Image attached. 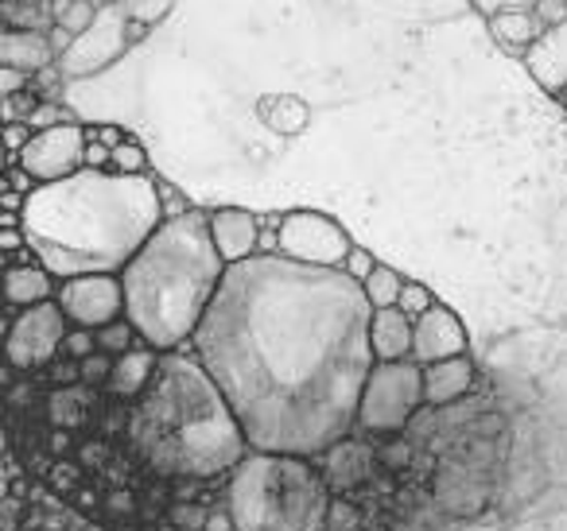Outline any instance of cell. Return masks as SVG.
I'll use <instances>...</instances> for the list:
<instances>
[{
  "mask_svg": "<svg viewBox=\"0 0 567 531\" xmlns=\"http://www.w3.org/2000/svg\"><path fill=\"white\" fill-rule=\"evenodd\" d=\"M0 190H17V195H35L40 190V183H35V175L28 171V167H20V164H12V167H4V175H0Z\"/></svg>",
  "mask_w": 567,
  "mask_h": 531,
  "instance_id": "32",
  "label": "cell"
},
{
  "mask_svg": "<svg viewBox=\"0 0 567 531\" xmlns=\"http://www.w3.org/2000/svg\"><path fill=\"white\" fill-rule=\"evenodd\" d=\"M51 63H59L51 32H28V28H4L0 32V66L35 74Z\"/></svg>",
  "mask_w": 567,
  "mask_h": 531,
  "instance_id": "16",
  "label": "cell"
},
{
  "mask_svg": "<svg viewBox=\"0 0 567 531\" xmlns=\"http://www.w3.org/2000/svg\"><path fill=\"white\" fill-rule=\"evenodd\" d=\"M0 20H4V28H28V32L55 28L51 0H0Z\"/></svg>",
  "mask_w": 567,
  "mask_h": 531,
  "instance_id": "21",
  "label": "cell"
},
{
  "mask_svg": "<svg viewBox=\"0 0 567 531\" xmlns=\"http://www.w3.org/2000/svg\"><path fill=\"white\" fill-rule=\"evenodd\" d=\"M435 303H440V299H435L432 295V291H427L424 288V283H416V280H404V291H401V303H396V306H401V311L404 314H409V319L412 322H416L420 319V314H427V311H432V306Z\"/></svg>",
  "mask_w": 567,
  "mask_h": 531,
  "instance_id": "27",
  "label": "cell"
},
{
  "mask_svg": "<svg viewBox=\"0 0 567 531\" xmlns=\"http://www.w3.org/2000/svg\"><path fill=\"white\" fill-rule=\"evenodd\" d=\"M474 388V361L471 353H458L447 361L424 365V404L427 407H451Z\"/></svg>",
  "mask_w": 567,
  "mask_h": 531,
  "instance_id": "14",
  "label": "cell"
},
{
  "mask_svg": "<svg viewBox=\"0 0 567 531\" xmlns=\"http://www.w3.org/2000/svg\"><path fill=\"white\" fill-rule=\"evenodd\" d=\"M416 345V322L401 306H381L370 319V350L378 361H409Z\"/></svg>",
  "mask_w": 567,
  "mask_h": 531,
  "instance_id": "15",
  "label": "cell"
},
{
  "mask_svg": "<svg viewBox=\"0 0 567 531\" xmlns=\"http://www.w3.org/2000/svg\"><path fill=\"white\" fill-rule=\"evenodd\" d=\"M210 237L214 249L221 252L226 264H241V260L257 257L260 244V218L249 210H214L210 214Z\"/></svg>",
  "mask_w": 567,
  "mask_h": 531,
  "instance_id": "13",
  "label": "cell"
},
{
  "mask_svg": "<svg viewBox=\"0 0 567 531\" xmlns=\"http://www.w3.org/2000/svg\"><path fill=\"white\" fill-rule=\"evenodd\" d=\"M117 4L128 12V20H136V24H148V28H156L159 20L175 9V0H117Z\"/></svg>",
  "mask_w": 567,
  "mask_h": 531,
  "instance_id": "26",
  "label": "cell"
},
{
  "mask_svg": "<svg viewBox=\"0 0 567 531\" xmlns=\"http://www.w3.org/2000/svg\"><path fill=\"white\" fill-rule=\"evenodd\" d=\"M234 531H323L331 489L308 454L249 450L226 481Z\"/></svg>",
  "mask_w": 567,
  "mask_h": 531,
  "instance_id": "5",
  "label": "cell"
},
{
  "mask_svg": "<svg viewBox=\"0 0 567 531\" xmlns=\"http://www.w3.org/2000/svg\"><path fill=\"white\" fill-rule=\"evenodd\" d=\"M71 117V110H66L63 102H40L32 113H28V125L35 128V133H43V128H55V125H66Z\"/></svg>",
  "mask_w": 567,
  "mask_h": 531,
  "instance_id": "30",
  "label": "cell"
},
{
  "mask_svg": "<svg viewBox=\"0 0 567 531\" xmlns=\"http://www.w3.org/2000/svg\"><path fill=\"white\" fill-rule=\"evenodd\" d=\"M536 17L544 20V28L567 24V0H536Z\"/></svg>",
  "mask_w": 567,
  "mask_h": 531,
  "instance_id": "36",
  "label": "cell"
},
{
  "mask_svg": "<svg viewBox=\"0 0 567 531\" xmlns=\"http://www.w3.org/2000/svg\"><path fill=\"white\" fill-rule=\"evenodd\" d=\"M66 334H71V319H66L55 299L17 311L12 319H4V357H9V368H17V373L48 368L63 353Z\"/></svg>",
  "mask_w": 567,
  "mask_h": 531,
  "instance_id": "7",
  "label": "cell"
},
{
  "mask_svg": "<svg viewBox=\"0 0 567 531\" xmlns=\"http://www.w3.org/2000/svg\"><path fill=\"white\" fill-rule=\"evenodd\" d=\"M55 303L63 306L71 326L102 330L125 319V280H121V272L71 275V280H59Z\"/></svg>",
  "mask_w": 567,
  "mask_h": 531,
  "instance_id": "10",
  "label": "cell"
},
{
  "mask_svg": "<svg viewBox=\"0 0 567 531\" xmlns=\"http://www.w3.org/2000/svg\"><path fill=\"white\" fill-rule=\"evenodd\" d=\"M110 171L117 175H148V152L128 136L113 148V159H110Z\"/></svg>",
  "mask_w": 567,
  "mask_h": 531,
  "instance_id": "25",
  "label": "cell"
},
{
  "mask_svg": "<svg viewBox=\"0 0 567 531\" xmlns=\"http://www.w3.org/2000/svg\"><path fill=\"white\" fill-rule=\"evenodd\" d=\"M354 249L350 233L319 210H292L280 221V257L316 268H342Z\"/></svg>",
  "mask_w": 567,
  "mask_h": 531,
  "instance_id": "8",
  "label": "cell"
},
{
  "mask_svg": "<svg viewBox=\"0 0 567 531\" xmlns=\"http://www.w3.org/2000/svg\"><path fill=\"white\" fill-rule=\"evenodd\" d=\"M28 244V233H24V226H17V229H0V252L9 257V252H20Z\"/></svg>",
  "mask_w": 567,
  "mask_h": 531,
  "instance_id": "38",
  "label": "cell"
},
{
  "mask_svg": "<svg viewBox=\"0 0 567 531\" xmlns=\"http://www.w3.org/2000/svg\"><path fill=\"white\" fill-rule=\"evenodd\" d=\"M32 86V74L12 71V66H0V97H17Z\"/></svg>",
  "mask_w": 567,
  "mask_h": 531,
  "instance_id": "35",
  "label": "cell"
},
{
  "mask_svg": "<svg viewBox=\"0 0 567 531\" xmlns=\"http://www.w3.org/2000/svg\"><path fill=\"white\" fill-rule=\"evenodd\" d=\"M128 442L152 473L187 481L229 473L252 450L226 392L183 350L164 353L152 384L133 399Z\"/></svg>",
  "mask_w": 567,
  "mask_h": 531,
  "instance_id": "3",
  "label": "cell"
},
{
  "mask_svg": "<svg viewBox=\"0 0 567 531\" xmlns=\"http://www.w3.org/2000/svg\"><path fill=\"white\" fill-rule=\"evenodd\" d=\"M471 4H474V9H478L482 12V17H494V12H502L505 9V4H509V0H471Z\"/></svg>",
  "mask_w": 567,
  "mask_h": 531,
  "instance_id": "39",
  "label": "cell"
},
{
  "mask_svg": "<svg viewBox=\"0 0 567 531\" xmlns=\"http://www.w3.org/2000/svg\"><path fill=\"white\" fill-rule=\"evenodd\" d=\"M59 280L48 264H9L4 268V311H24V306L55 299Z\"/></svg>",
  "mask_w": 567,
  "mask_h": 531,
  "instance_id": "18",
  "label": "cell"
},
{
  "mask_svg": "<svg viewBox=\"0 0 567 531\" xmlns=\"http://www.w3.org/2000/svg\"><path fill=\"white\" fill-rule=\"evenodd\" d=\"M86 133L97 136L102 144H110V148H117L121 140H128V133H125V128H117V125H86Z\"/></svg>",
  "mask_w": 567,
  "mask_h": 531,
  "instance_id": "37",
  "label": "cell"
},
{
  "mask_svg": "<svg viewBox=\"0 0 567 531\" xmlns=\"http://www.w3.org/2000/svg\"><path fill=\"white\" fill-rule=\"evenodd\" d=\"M373 306L342 268L280 252L226 268L190 353L218 381L252 450L327 454L358 427Z\"/></svg>",
  "mask_w": 567,
  "mask_h": 531,
  "instance_id": "1",
  "label": "cell"
},
{
  "mask_svg": "<svg viewBox=\"0 0 567 531\" xmlns=\"http://www.w3.org/2000/svg\"><path fill=\"white\" fill-rule=\"evenodd\" d=\"M226 260L214 249L210 214L187 210L164 218L156 233L121 268L125 319L159 353L187 350L226 280Z\"/></svg>",
  "mask_w": 567,
  "mask_h": 531,
  "instance_id": "4",
  "label": "cell"
},
{
  "mask_svg": "<svg viewBox=\"0 0 567 531\" xmlns=\"http://www.w3.org/2000/svg\"><path fill=\"white\" fill-rule=\"evenodd\" d=\"M90 353H97V330H86V326H71V334H66L63 342V353L59 357H90Z\"/></svg>",
  "mask_w": 567,
  "mask_h": 531,
  "instance_id": "31",
  "label": "cell"
},
{
  "mask_svg": "<svg viewBox=\"0 0 567 531\" xmlns=\"http://www.w3.org/2000/svg\"><path fill=\"white\" fill-rule=\"evenodd\" d=\"M133 40H128V12L121 4H105L97 12V20L82 35H74L71 48L59 55L66 79H90L102 74L105 66H113L121 55H128Z\"/></svg>",
  "mask_w": 567,
  "mask_h": 531,
  "instance_id": "9",
  "label": "cell"
},
{
  "mask_svg": "<svg viewBox=\"0 0 567 531\" xmlns=\"http://www.w3.org/2000/svg\"><path fill=\"white\" fill-rule=\"evenodd\" d=\"M141 342H144L141 330H136L128 319H117V322H110V326L97 330V350L113 353V357H121V353L133 350V345H141Z\"/></svg>",
  "mask_w": 567,
  "mask_h": 531,
  "instance_id": "24",
  "label": "cell"
},
{
  "mask_svg": "<svg viewBox=\"0 0 567 531\" xmlns=\"http://www.w3.org/2000/svg\"><path fill=\"white\" fill-rule=\"evenodd\" d=\"M113 353H105V350H97V353H90V357H82L79 365H82V384L86 388H97V384H110V373H113Z\"/></svg>",
  "mask_w": 567,
  "mask_h": 531,
  "instance_id": "29",
  "label": "cell"
},
{
  "mask_svg": "<svg viewBox=\"0 0 567 531\" xmlns=\"http://www.w3.org/2000/svg\"><path fill=\"white\" fill-rule=\"evenodd\" d=\"M20 167L35 175V183H63L86 167V125L66 121V125L43 128L20 152Z\"/></svg>",
  "mask_w": 567,
  "mask_h": 531,
  "instance_id": "11",
  "label": "cell"
},
{
  "mask_svg": "<svg viewBox=\"0 0 567 531\" xmlns=\"http://www.w3.org/2000/svg\"><path fill=\"white\" fill-rule=\"evenodd\" d=\"M362 288H365V299H370L373 311H381V306H396L401 303V291H404V275L389 264H378Z\"/></svg>",
  "mask_w": 567,
  "mask_h": 531,
  "instance_id": "22",
  "label": "cell"
},
{
  "mask_svg": "<svg viewBox=\"0 0 567 531\" xmlns=\"http://www.w3.org/2000/svg\"><path fill=\"white\" fill-rule=\"evenodd\" d=\"M164 221L156 179L90 171L43 183L24 206L28 244L55 280L86 272H121Z\"/></svg>",
  "mask_w": 567,
  "mask_h": 531,
  "instance_id": "2",
  "label": "cell"
},
{
  "mask_svg": "<svg viewBox=\"0 0 567 531\" xmlns=\"http://www.w3.org/2000/svg\"><path fill=\"white\" fill-rule=\"evenodd\" d=\"M544 32H548V28L536 17V9H502L489 17V35H494L505 51H513V55L528 51Z\"/></svg>",
  "mask_w": 567,
  "mask_h": 531,
  "instance_id": "19",
  "label": "cell"
},
{
  "mask_svg": "<svg viewBox=\"0 0 567 531\" xmlns=\"http://www.w3.org/2000/svg\"><path fill=\"white\" fill-rule=\"evenodd\" d=\"M63 82H66V74L59 63H51V66H43V71L32 74V90H35L40 102H59V97H63Z\"/></svg>",
  "mask_w": 567,
  "mask_h": 531,
  "instance_id": "28",
  "label": "cell"
},
{
  "mask_svg": "<svg viewBox=\"0 0 567 531\" xmlns=\"http://www.w3.org/2000/svg\"><path fill=\"white\" fill-rule=\"evenodd\" d=\"M51 12H55V28L71 35H82L97 20L102 4L97 0H51Z\"/></svg>",
  "mask_w": 567,
  "mask_h": 531,
  "instance_id": "23",
  "label": "cell"
},
{
  "mask_svg": "<svg viewBox=\"0 0 567 531\" xmlns=\"http://www.w3.org/2000/svg\"><path fill=\"white\" fill-rule=\"evenodd\" d=\"M159 357H164V353H159L156 345H148V342H141V345H133V350L121 353V357L113 361L110 384H105V388H110V396L133 404V399L152 384V376H156V368H159Z\"/></svg>",
  "mask_w": 567,
  "mask_h": 531,
  "instance_id": "17",
  "label": "cell"
},
{
  "mask_svg": "<svg viewBox=\"0 0 567 531\" xmlns=\"http://www.w3.org/2000/svg\"><path fill=\"white\" fill-rule=\"evenodd\" d=\"M373 268H378L373 252H370V249H362V244H354V249H350V257H347V264H342V272H347L350 280L365 283V280L373 275Z\"/></svg>",
  "mask_w": 567,
  "mask_h": 531,
  "instance_id": "33",
  "label": "cell"
},
{
  "mask_svg": "<svg viewBox=\"0 0 567 531\" xmlns=\"http://www.w3.org/2000/svg\"><path fill=\"white\" fill-rule=\"evenodd\" d=\"M424 407V365L420 361H373L365 376L358 427L365 435H401Z\"/></svg>",
  "mask_w": 567,
  "mask_h": 531,
  "instance_id": "6",
  "label": "cell"
},
{
  "mask_svg": "<svg viewBox=\"0 0 567 531\" xmlns=\"http://www.w3.org/2000/svg\"><path fill=\"white\" fill-rule=\"evenodd\" d=\"M260 117H265V125L272 128V133L296 136V133H303V128H308L311 110L300 102V97L280 94V97H265V102H260Z\"/></svg>",
  "mask_w": 567,
  "mask_h": 531,
  "instance_id": "20",
  "label": "cell"
},
{
  "mask_svg": "<svg viewBox=\"0 0 567 531\" xmlns=\"http://www.w3.org/2000/svg\"><path fill=\"white\" fill-rule=\"evenodd\" d=\"M156 190H159V206H164V218H179V214H187V198L179 195V190L172 187V183L156 179Z\"/></svg>",
  "mask_w": 567,
  "mask_h": 531,
  "instance_id": "34",
  "label": "cell"
},
{
  "mask_svg": "<svg viewBox=\"0 0 567 531\" xmlns=\"http://www.w3.org/2000/svg\"><path fill=\"white\" fill-rule=\"evenodd\" d=\"M466 353V326L451 306L435 303L427 314L416 319V345H412V361L432 365V361H447Z\"/></svg>",
  "mask_w": 567,
  "mask_h": 531,
  "instance_id": "12",
  "label": "cell"
}]
</instances>
